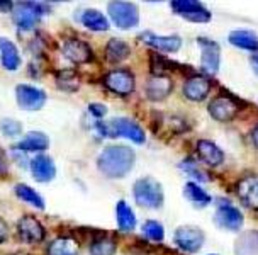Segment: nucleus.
I'll list each match as a JSON object with an SVG mask.
<instances>
[{
	"label": "nucleus",
	"mask_w": 258,
	"mask_h": 255,
	"mask_svg": "<svg viewBox=\"0 0 258 255\" xmlns=\"http://www.w3.org/2000/svg\"><path fill=\"white\" fill-rule=\"evenodd\" d=\"M63 55L70 60L72 63L82 65V63H89L94 58L90 46L82 39H67L63 44Z\"/></svg>",
	"instance_id": "13"
},
{
	"label": "nucleus",
	"mask_w": 258,
	"mask_h": 255,
	"mask_svg": "<svg viewBox=\"0 0 258 255\" xmlns=\"http://www.w3.org/2000/svg\"><path fill=\"white\" fill-rule=\"evenodd\" d=\"M104 85L117 95H129L135 90V77L129 70H112L104 77Z\"/></svg>",
	"instance_id": "9"
},
{
	"label": "nucleus",
	"mask_w": 258,
	"mask_h": 255,
	"mask_svg": "<svg viewBox=\"0 0 258 255\" xmlns=\"http://www.w3.org/2000/svg\"><path fill=\"white\" fill-rule=\"evenodd\" d=\"M173 89V82L172 78L167 77V75H153L148 78V82H146V95H148V99L151 100H163L165 97L170 95V92Z\"/></svg>",
	"instance_id": "15"
},
{
	"label": "nucleus",
	"mask_w": 258,
	"mask_h": 255,
	"mask_svg": "<svg viewBox=\"0 0 258 255\" xmlns=\"http://www.w3.org/2000/svg\"><path fill=\"white\" fill-rule=\"evenodd\" d=\"M16 99L21 109L39 111L46 102V92L38 89V87L21 83V85L16 87Z\"/></svg>",
	"instance_id": "6"
},
{
	"label": "nucleus",
	"mask_w": 258,
	"mask_h": 255,
	"mask_svg": "<svg viewBox=\"0 0 258 255\" xmlns=\"http://www.w3.org/2000/svg\"><path fill=\"white\" fill-rule=\"evenodd\" d=\"M116 242L110 238H99L90 245V255H114Z\"/></svg>",
	"instance_id": "31"
},
{
	"label": "nucleus",
	"mask_w": 258,
	"mask_h": 255,
	"mask_svg": "<svg viewBox=\"0 0 258 255\" xmlns=\"http://www.w3.org/2000/svg\"><path fill=\"white\" fill-rule=\"evenodd\" d=\"M49 12V7L46 4L39 2H17L14 4L12 17L14 22L21 27V29H32L44 14Z\"/></svg>",
	"instance_id": "3"
},
{
	"label": "nucleus",
	"mask_w": 258,
	"mask_h": 255,
	"mask_svg": "<svg viewBox=\"0 0 258 255\" xmlns=\"http://www.w3.org/2000/svg\"><path fill=\"white\" fill-rule=\"evenodd\" d=\"M56 83L59 89L64 92H77L80 89V78H78L75 72H70V70L59 72L56 77Z\"/></svg>",
	"instance_id": "29"
},
{
	"label": "nucleus",
	"mask_w": 258,
	"mask_h": 255,
	"mask_svg": "<svg viewBox=\"0 0 258 255\" xmlns=\"http://www.w3.org/2000/svg\"><path fill=\"white\" fill-rule=\"evenodd\" d=\"M31 174L38 182H51L56 175V167L46 155H38L31 160Z\"/></svg>",
	"instance_id": "17"
},
{
	"label": "nucleus",
	"mask_w": 258,
	"mask_h": 255,
	"mask_svg": "<svg viewBox=\"0 0 258 255\" xmlns=\"http://www.w3.org/2000/svg\"><path fill=\"white\" fill-rule=\"evenodd\" d=\"M238 196L245 206L258 210V175H248L239 180Z\"/></svg>",
	"instance_id": "18"
},
{
	"label": "nucleus",
	"mask_w": 258,
	"mask_h": 255,
	"mask_svg": "<svg viewBox=\"0 0 258 255\" xmlns=\"http://www.w3.org/2000/svg\"><path fill=\"white\" fill-rule=\"evenodd\" d=\"M109 128H110V134H112V136H124V138H127V140L138 143V145L145 143L146 140L143 128L136 121H133V119L117 118L109 123Z\"/></svg>",
	"instance_id": "8"
},
{
	"label": "nucleus",
	"mask_w": 258,
	"mask_h": 255,
	"mask_svg": "<svg viewBox=\"0 0 258 255\" xmlns=\"http://www.w3.org/2000/svg\"><path fill=\"white\" fill-rule=\"evenodd\" d=\"M80 22L90 31H107L109 29V21L105 19V16L102 12L95 11V9H85V11L80 14Z\"/></svg>",
	"instance_id": "24"
},
{
	"label": "nucleus",
	"mask_w": 258,
	"mask_h": 255,
	"mask_svg": "<svg viewBox=\"0 0 258 255\" xmlns=\"http://www.w3.org/2000/svg\"><path fill=\"white\" fill-rule=\"evenodd\" d=\"M251 138H253V143H255V146H258V124L255 128H253L251 131Z\"/></svg>",
	"instance_id": "39"
},
{
	"label": "nucleus",
	"mask_w": 258,
	"mask_h": 255,
	"mask_svg": "<svg viewBox=\"0 0 258 255\" xmlns=\"http://www.w3.org/2000/svg\"><path fill=\"white\" fill-rule=\"evenodd\" d=\"M17 233L26 243H39L44 240V226L34 216H22L17 223Z\"/></svg>",
	"instance_id": "11"
},
{
	"label": "nucleus",
	"mask_w": 258,
	"mask_h": 255,
	"mask_svg": "<svg viewBox=\"0 0 258 255\" xmlns=\"http://www.w3.org/2000/svg\"><path fill=\"white\" fill-rule=\"evenodd\" d=\"M185 196L188 201H192V202H196L197 206H207V204L211 202V196L207 194L204 189L199 187L197 184H194V182H188L185 185Z\"/></svg>",
	"instance_id": "30"
},
{
	"label": "nucleus",
	"mask_w": 258,
	"mask_h": 255,
	"mask_svg": "<svg viewBox=\"0 0 258 255\" xmlns=\"http://www.w3.org/2000/svg\"><path fill=\"white\" fill-rule=\"evenodd\" d=\"M216 221H218L221 228L229 231H238L243 225V215L229 201L221 199L218 202V210H216Z\"/></svg>",
	"instance_id": "7"
},
{
	"label": "nucleus",
	"mask_w": 258,
	"mask_h": 255,
	"mask_svg": "<svg viewBox=\"0 0 258 255\" xmlns=\"http://www.w3.org/2000/svg\"><path fill=\"white\" fill-rule=\"evenodd\" d=\"M117 225L122 231H131L136 226V216L133 213L131 208L127 206V202H117Z\"/></svg>",
	"instance_id": "28"
},
{
	"label": "nucleus",
	"mask_w": 258,
	"mask_h": 255,
	"mask_svg": "<svg viewBox=\"0 0 258 255\" xmlns=\"http://www.w3.org/2000/svg\"><path fill=\"white\" fill-rule=\"evenodd\" d=\"M49 146V138L41 131H31L27 133L21 143L17 145L19 150L24 151H43Z\"/></svg>",
	"instance_id": "23"
},
{
	"label": "nucleus",
	"mask_w": 258,
	"mask_h": 255,
	"mask_svg": "<svg viewBox=\"0 0 258 255\" xmlns=\"http://www.w3.org/2000/svg\"><path fill=\"white\" fill-rule=\"evenodd\" d=\"M204 240H206L204 233L199 228H196V226H180V228L175 231V243L183 252L188 253L201 250V247L204 245Z\"/></svg>",
	"instance_id": "10"
},
{
	"label": "nucleus",
	"mask_w": 258,
	"mask_h": 255,
	"mask_svg": "<svg viewBox=\"0 0 258 255\" xmlns=\"http://www.w3.org/2000/svg\"><path fill=\"white\" fill-rule=\"evenodd\" d=\"M9 236V226L4 218H0V243H4Z\"/></svg>",
	"instance_id": "36"
},
{
	"label": "nucleus",
	"mask_w": 258,
	"mask_h": 255,
	"mask_svg": "<svg viewBox=\"0 0 258 255\" xmlns=\"http://www.w3.org/2000/svg\"><path fill=\"white\" fill-rule=\"evenodd\" d=\"M172 9L177 14H180L183 19L190 22L204 24V22L211 21V12L201 2H196V0H173Z\"/></svg>",
	"instance_id": "5"
},
{
	"label": "nucleus",
	"mask_w": 258,
	"mask_h": 255,
	"mask_svg": "<svg viewBox=\"0 0 258 255\" xmlns=\"http://www.w3.org/2000/svg\"><path fill=\"white\" fill-rule=\"evenodd\" d=\"M107 11L110 19H112V22L119 29H131V27L138 26L140 12H138V7L135 4L114 0V2H109Z\"/></svg>",
	"instance_id": "4"
},
{
	"label": "nucleus",
	"mask_w": 258,
	"mask_h": 255,
	"mask_svg": "<svg viewBox=\"0 0 258 255\" xmlns=\"http://www.w3.org/2000/svg\"><path fill=\"white\" fill-rule=\"evenodd\" d=\"M133 196H135L136 202L143 208L148 210H156L163 204L165 194L158 180L153 177H143L136 180L133 185Z\"/></svg>",
	"instance_id": "2"
},
{
	"label": "nucleus",
	"mask_w": 258,
	"mask_h": 255,
	"mask_svg": "<svg viewBox=\"0 0 258 255\" xmlns=\"http://www.w3.org/2000/svg\"><path fill=\"white\" fill-rule=\"evenodd\" d=\"M229 43L238 46V48H241V49L256 51L258 49V36L253 31L238 29L229 34Z\"/></svg>",
	"instance_id": "25"
},
{
	"label": "nucleus",
	"mask_w": 258,
	"mask_h": 255,
	"mask_svg": "<svg viewBox=\"0 0 258 255\" xmlns=\"http://www.w3.org/2000/svg\"><path fill=\"white\" fill-rule=\"evenodd\" d=\"M14 9V4L12 2H0V11L2 12H9Z\"/></svg>",
	"instance_id": "38"
},
{
	"label": "nucleus",
	"mask_w": 258,
	"mask_h": 255,
	"mask_svg": "<svg viewBox=\"0 0 258 255\" xmlns=\"http://www.w3.org/2000/svg\"><path fill=\"white\" fill-rule=\"evenodd\" d=\"M0 57H2V65L6 70H17L21 67V55L17 46L6 38H0Z\"/></svg>",
	"instance_id": "21"
},
{
	"label": "nucleus",
	"mask_w": 258,
	"mask_h": 255,
	"mask_svg": "<svg viewBox=\"0 0 258 255\" xmlns=\"http://www.w3.org/2000/svg\"><path fill=\"white\" fill-rule=\"evenodd\" d=\"M209 90H211V82L206 77H192L183 85V95L188 100L194 102L204 100L207 94H209Z\"/></svg>",
	"instance_id": "19"
},
{
	"label": "nucleus",
	"mask_w": 258,
	"mask_h": 255,
	"mask_svg": "<svg viewBox=\"0 0 258 255\" xmlns=\"http://www.w3.org/2000/svg\"><path fill=\"white\" fill-rule=\"evenodd\" d=\"M197 43H199L202 48V58H201L202 68H204L207 73L214 75V73L219 70V44L206 38H199Z\"/></svg>",
	"instance_id": "16"
},
{
	"label": "nucleus",
	"mask_w": 258,
	"mask_h": 255,
	"mask_svg": "<svg viewBox=\"0 0 258 255\" xmlns=\"http://www.w3.org/2000/svg\"><path fill=\"white\" fill-rule=\"evenodd\" d=\"M143 235H145L148 240H153V242H161L165 236V230L158 221L150 220L143 225Z\"/></svg>",
	"instance_id": "32"
},
{
	"label": "nucleus",
	"mask_w": 258,
	"mask_h": 255,
	"mask_svg": "<svg viewBox=\"0 0 258 255\" xmlns=\"http://www.w3.org/2000/svg\"><path fill=\"white\" fill-rule=\"evenodd\" d=\"M140 39L161 53H175L182 46V39L178 36H156L153 32H143Z\"/></svg>",
	"instance_id": "14"
},
{
	"label": "nucleus",
	"mask_w": 258,
	"mask_h": 255,
	"mask_svg": "<svg viewBox=\"0 0 258 255\" xmlns=\"http://www.w3.org/2000/svg\"><path fill=\"white\" fill-rule=\"evenodd\" d=\"M180 167L188 175H194V177H197V179H201V180H207V175L206 174H201V170L197 169L196 165H194V162L192 160H185L183 164H180Z\"/></svg>",
	"instance_id": "34"
},
{
	"label": "nucleus",
	"mask_w": 258,
	"mask_h": 255,
	"mask_svg": "<svg viewBox=\"0 0 258 255\" xmlns=\"http://www.w3.org/2000/svg\"><path fill=\"white\" fill-rule=\"evenodd\" d=\"M105 53H107V60L110 63H119V62H122V60H126L129 57L131 48H129L127 43H124V41H121V39H110L107 43V49H105Z\"/></svg>",
	"instance_id": "26"
},
{
	"label": "nucleus",
	"mask_w": 258,
	"mask_h": 255,
	"mask_svg": "<svg viewBox=\"0 0 258 255\" xmlns=\"http://www.w3.org/2000/svg\"><path fill=\"white\" fill-rule=\"evenodd\" d=\"M0 129H2V133L6 134V136H17V134L22 131V126H21V123L14 121V119H4V121L0 123Z\"/></svg>",
	"instance_id": "33"
},
{
	"label": "nucleus",
	"mask_w": 258,
	"mask_h": 255,
	"mask_svg": "<svg viewBox=\"0 0 258 255\" xmlns=\"http://www.w3.org/2000/svg\"><path fill=\"white\" fill-rule=\"evenodd\" d=\"M239 104L234 99L228 95H221L209 104V114L213 116L216 121H229L238 114Z\"/></svg>",
	"instance_id": "12"
},
{
	"label": "nucleus",
	"mask_w": 258,
	"mask_h": 255,
	"mask_svg": "<svg viewBox=\"0 0 258 255\" xmlns=\"http://www.w3.org/2000/svg\"><path fill=\"white\" fill-rule=\"evenodd\" d=\"M7 174V159H6V153L0 150V175H6Z\"/></svg>",
	"instance_id": "37"
},
{
	"label": "nucleus",
	"mask_w": 258,
	"mask_h": 255,
	"mask_svg": "<svg viewBox=\"0 0 258 255\" xmlns=\"http://www.w3.org/2000/svg\"><path fill=\"white\" fill-rule=\"evenodd\" d=\"M80 245L72 236H59L48 247V255H78Z\"/></svg>",
	"instance_id": "22"
},
{
	"label": "nucleus",
	"mask_w": 258,
	"mask_h": 255,
	"mask_svg": "<svg viewBox=\"0 0 258 255\" xmlns=\"http://www.w3.org/2000/svg\"><path fill=\"white\" fill-rule=\"evenodd\" d=\"M16 196L21 199V201H24L27 204H31V206L38 208V210H44V199L39 196L38 192L34 191L32 187L26 184H19L16 185Z\"/></svg>",
	"instance_id": "27"
},
{
	"label": "nucleus",
	"mask_w": 258,
	"mask_h": 255,
	"mask_svg": "<svg viewBox=\"0 0 258 255\" xmlns=\"http://www.w3.org/2000/svg\"><path fill=\"white\" fill-rule=\"evenodd\" d=\"M197 153H199L202 162H206V164L211 167H218L223 164V160H224L223 150H221L216 143L209 140H201L197 143Z\"/></svg>",
	"instance_id": "20"
},
{
	"label": "nucleus",
	"mask_w": 258,
	"mask_h": 255,
	"mask_svg": "<svg viewBox=\"0 0 258 255\" xmlns=\"http://www.w3.org/2000/svg\"><path fill=\"white\" fill-rule=\"evenodd\" d=\"M135 151L129 146L110 145L100 151L99 159H97V167L105 177L121 179L129 174V170L135 165Z\"/></svg>",
	"instance_id": "1"
},
{
	"label": "nucleus",
	"mask_w": 258,
	"mask_h": 255,
	"mask_svg": "<svg viewBox=\"0 0 258 255\" xmlns=\"http://www.w3.org/2000/svg\"><path fill=\"white\" fill-rule=\"evenodd\" d=\"M89 111H90V114L97 119L104 118L105 113H107V109H105L102 104H99V102H92V104L89 106Z\"/></svg>",
	"instance_id": "35"
}]
</instances>
